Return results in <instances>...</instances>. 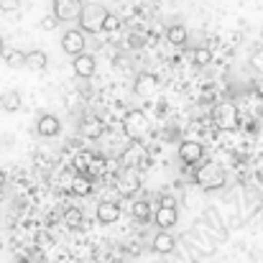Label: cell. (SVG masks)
<instances>
[{
  "mask_svg": "<svg viewBox=\"0 0 263 263\" xmlns=\"http://www.w3.org/2000/svg\"><path fill=\"white\" fill-rule=\"evenodd\" d=\"M107 18V8L100 5V3H85L82 13H80V31L82 33H97L102 31V23Z\"/></svg>",
  "mask_w": 263,
  "mask_h": 263,
  "instance_id": "obj_1",
  "label": "cell"
},
{
  "mask_svg": "<svg viewBox=\"0 0 263 263\" xmlns=\"http://www.w3.org/2000/svg\"><path fill=\"white\" fill-rule=\"evenodd\" d=\"M123 130L130 141H141L146 133H148V118L141 112V110H130L123 120Z\"/></svg>",
  "mask_w": 263,
  "mask_h": 263,
  "instance_id": "obj_2",
  "label": "cell"
},
{
  "mask_svg": "<svg viewBox=\"0 0 263 263\" xmlns=\"http://www.w3.org/2000/svg\"><path fill=\"white\" fill-rule=\"evenodd\" d=\"M197 184L202 186V189H217V186H222L225 184V172H222V166H217V164H204L202 169H197Z\"/></svg>",
  "mask_w": 263,
  "mask_h": 263,
  "instance_id": "obj_3",
  "label": "cell"
},
{
  "mask_svg": "<svg viewBox=\"0 0 263 263\" xmlns=\"http://www.w3.org/2000/svg\"><path fill=\"white\" fill-rule=\"evenodd\" d=\"M82 0H54V15L57 21H77L82 13Z\"/></svg>",
  "mask_w": 263,
  "mask_h": 263,
  "instance_id": "obj_4",
  "label": "cell"
},
{
  "mask_svg": "<svg viewBox=\"0 0 263 263\" xmlns=\"http://www.w3.org/2000/svg\"><path fill=\"white\" fill-rule=\"evenodd\" d=\"M85 46H87L85 33L77 31V28H72V31H67V33L62 36V49H64V54H69V57H80V54H85Z\"/></svg>",
  "mask_w": 263,
  "mask_h": 263,
  "instance_id": "obj_5",
  "label": "cell"
},
{
  "mask_svg": "<svg viewBox=\"0 0 263 263\" xmlns=\"http://www.w3.org/2000/svg\"><path fill=\"white\" fill-rule=\"evenodd\" d=\"M120 164H123L125 169H136V166L146 164V148H143L138 141H133V143L120 154Z\"/></svg>",
  "mask_w": 263,
  "mask_h": 263,
  "instance_id": "obj_6",
  "label": "cell"
},
{
  "mask_svg": "<svg viewBox=\"0 0 263 263\" xmlns=\"http://www.w3.org/2000/svg\"><path fill=\"white\" fill-rule=\"evenodd\" d=\"M202 156H204V148H202V143H197V141H184V143L179 146V159H181L186 166L199 164Z\"/></svg>",
  "mask_w": 263,
  "mask_h": 263,
  "instance_id": "obj_7",
  "label": "cell"
},
{
  "mask_svg": "<svg viewBox=\"0 0 263 263\" xmlns=\"http://www.w3.org/2000/svg\"><path fill=\"white\" fill-rule=\"evenodd\" d=\"M59 130H62V123H59V118L57 115H41L39 120H36V133L39 136H44V138H54V136H59Z\"/></svg>",
  "mask_w": 263,
  "mask_h": 263,
  "instance_id": "obj_8",
  "label": "cell"
},
{
  "mask_svg": "<svg viewBox=\"0 0 263 263\" xmlns=\"http://www.w3.org/2000/svg\"><path fill=\"white\" fill-rule=\"evenodd\" d=\"M72 67H74V74H77V77L89 80V77L95 74V69H97V62H95L92 54H80V57H74Z\"/></svg>",
  "mask_w": 263,
  "mask_h": 263,
  "instance_id": "obj_9",
  "label": "cell"
},
{
  "mask_svg": "<svg viewBox=\"0 0 263 263\" xmlns=\"http://www.w3.org/2000/svg\"><path fill=\"white\" fill-rule=\"evenodd\" d=\"M138 186H141V179H138V172H136V169H125V174L118 179V192H120L123 197H133Z\"/></svg>",
  "mask_w": 263,
  "mask_h": 263,
  "instance_id": "obj_10",
  "label": "cell"
},
{
  "mask_svg": "<svg viewBox=\"0 0 263 263\" xmlns=\"http://www.w3.org/2000/svg\"><path fill=\"white\" fill-rule=\"evenodd\" d=\"M215 118H217V123H220V128H235L238 125V110H235V105H220L217 110H215Z\"/></svg>",
  "mask_w": 263,
  "mask_h": 263,
  "instance_id": "obj_11",
  "label": "cell"
},
{
  "mask_svg": "<svg viewBox=\"0 0 263 263\" xmlns=\"http://www.w3.org/2000/svg\"><path fill=\"white\" fill-rule=\"evenodd\" d=\"M176 220H179V210H176V207H159V210H156V215H154V222H156L161 230L174 228Z\"/></svg>",
  "mask_w": 263,
  "mask_h": 263,
  "instance_id": "obj_12",
  "label": "cell"
},
{
  "mask_svg": "<svg viewBox=\"0 0 263 263\" xmlns=\"http://www.w3.org/2000/svg\"><path fill=\"white\" fill-rule=\"evenodd\" d=\"M156 89H159V77H156V74H151V72H141V74H138V80H136V92H138V95L148 97V95H154Z\"/></svg>",
  "mask_w": 263,
  "mask_h": 263,
  "instance_id": "obj_13",
  "label": "cell"
},
{
  "mask_svg": "<svg viewBox=\"0 0 263 263\" xmlns=\"http://www.w3.org/2000/svg\"><path fill=\"white\" fill-rule=\"evenodd\" d=\"M151 246H154L156 253H164V256H166V253H174L176 251V238L169 230H161V233H156V238H154Z\"/></svg>",
  "mask_w": 263,
  "mask_h": 263,
  "instance_id": "obj_14",
  "label": "cell"
},
{
  "mask_svg": "<svg viewBox=\"0 0 263 263\" xmlns=\"http://www.w3.org/2000/svg\"><path fill=\"white\" fill-rule=\"evenodd\" d=\"M118 217H120L118 202H100V204H97V220H100L102 225H110V222H115Z\"/></svg>",
  "mask_w": 263,
  "mask_h": 263,
  "instance_id": "obj_15",
  "label": "cell"
},
{
  "mask_svg": "<svg viewBox=\"0 0 263 263\" xmlns=\"http://www.w3.org/2000/svg\"><path fill=\"white\" fill-rule=\"evenodd\" d=\"M186 240L194 243V251H199V253H204V256H212V253H215V243H207V240L202 238V230H199V228L192 230V233H186Z\"/></svg>",
  "mask_w": 263,
  "mask_h": 263,
  "instance_id": "obj_16",
  "label": "cell"
},
{
  "mask_svg": "<svg viewBox=\"0 0 263 263\" xmlns=\"http://www.w3.org/2000/svg\"><path fill=\"white\" fill-rule=\"evenodd\" d=\"M46 64H49V57H46V51H41V49H33V51H26V64L23 67H28V69H46Z\"/></svg>",
  "mask_w": 263,
  "mask_h": 263,
  "instance_id": "obj_17",
  "label": "cell"
},
{
  "mask_svg": "<svg viewBox=\"0 0 263 263\" xmlns=\"http://www.w3.org/2000/svg\"><path fill=\"white\" fill-rule=\"evenodd\" d=\"M0 107H3L5 112H15V110H21V92H15V89H5V92L0 95Z\"/></svg>",
  "mask_w": 263,
  "mask_h": 263,
  "instance_id": "obj_18",
  "label": "cell"
},
{
  "mask_svg": "<svg viewBox=\"0 0 263 263\" xmlns=\"http://www.w3.org/2000/svg\"><path fill=\"white\" fill-rule=\"evenodd\" d=\"M166 39H169V44H174V46L186 44V28H184L181 23H172V26L166 28Z\"/></svg>",
  "mask_w": 263,
  "mask_h": 263,
  "instance_id": "obj_19",
  "label": "cell"
},
{
  "mask_svg": "<svg viewBox=\"0 0 263 263\" xmlns=\"http://www.w3.org/2000/svg\"><path fill=\"white\" fill-rule=\"evenodd\" d=\"M3 57H5V64L13 67V69L26 64V51H18V49H3Z\"/></svg>",
  "mask_w": 263,
  "mask_h": 263,
  "instance_id": "obj_20",
  "label": "cell"
},
{
  "mask_svg": "<svg viewBox=\"0 0 263 263\" xmlns=\"http://www.w3.org/2000/svg\"><path fill=\"white\" fill-rule=\"evenodd\" d=\"M204 220H212V233H215V240H228V230H225L222 220H220V222L215 220V210H207V212H204Z\"/></svg>",
  "mask_w": 263,
  "mask_h": 263,
  "instance_id": "obj_21",
  "label": "cell"
},
{
  "mask_svg": "<svg viewBox=\"0 0 263 263\" xmlns=\"http://www.w3.org/2000/svg\"><path fill=\"white\" fill-rule=\"evenodd\" d=\"M133 217L138 220V222H146V220H151V204L148 202H133Z\"/></svg>",
  "mask_w": 263,
  "mask_h": 263,
  "instance_id": "obj_22",
  "label": "cell"
},
{
  "mask_svg": "<svg viewBox=\"0 0 263 263\" xmlns=\"http://www.w3.org/2000/svg\"><path fill=\"white\" fill-rule=\"evenodd\" d=\"M72 192H74L77 197H89V194H92V184H89V179H85V176L74 179V181H72Z\"/></svg>",
  "mask_w": 263,
  "mask_h": 263,
  "instance_id": "obj_23",
  "label": "cell"
},
{
  "mask_svg": "<svg viewBox=\"0 0 263 263\" xmlns=\"http://www.w3.org/2000/svg\"><path fill=\"white\" fill-rule=\"evenodd\" d=\"M64 222H67L69 228H80V225H82V210H80V207H67Z\"/></svg>",
  "mask_w": 263,
  "mask_h": 263,
  "instance_id": "obj_24",
  "label": "cell"
},
{
  "mask_svg": "<svg viewBox=\"0 0 263 263\" xmlns=\"http://www.w3.org/2000/svg\"><path fill=\"white\" fill-rule=\"evenodd\" d=\"M210 62H212V51H210L207 46L194 49V64H197V67H207Z\"/></svg>",
  "mask_w": 263,
  "mask_h": 263,
  "instance_id": "obj_25",
  "label": "cell"
},
{
  "mask_svg": "<svg viewBox=\"0 0 263 263\" xmlns=\"http://www.w3.org/2000/svg\"><path fill=\"white\" fill-rule=\"evenodd\" d=\"M92 159H95V156H92V154H89V151H82V154H80V156H77V159H74V166H77V169H82V172H85V169H87L89 164H92Z\"/></svg>",
  "mask_w": 263,
  "mask_h": 263,
  "instance_id": "obj_26",
  "label": "cell"
},
{
  "mask_svg": "<svg viewBox=\"0 0 263 263\" xmlns=\"http://www.w3.org/2000/svg\"><path fill=\"white\" fill-rule=\"evenodd\" d=\"M57 26H59V21H57V15H54V13H49V15H44V18H41V28H44V31H54Z\"/></svg>",
  "mask_w": 263,
  "mask_h": 263,
  "instance_id": "obj_27",
  "label": "cell"
},
{
  "mask_svg": "<svg viewBox=\"0 0 263 263\" xmlns=\"http://www.w3.org/2000/svg\"><path fill=\"white\" fill-rule=\"evenodd\" d=\"M118 18L112 15V13H107V18H105V23H102V31H118Z\"/></svg>",
  "mask_w": 263,
  "mask_h": 263,
  "instance_id": "obj_28",
  "label": "cell"
},
{
  "mask_svg": "<svg viewBox=\"0 0 263 263\" xmlns=\"http://www.w3.org/2000/svg\"><path fill=\"white\" fill-rule=\"evenodd\" d=\"M18 5H21V0H0V10H5V13L15 10Z\"/></svg>",
  "mask_w": 263,
  "mask_h": 263,
  "instance_id": "obj_29",
  "label": "cell"
},
{
  "mask_svg": "<svg viewBox=\"0 0 263 263\" xmlns=\"http://www.w3.org/2000/svg\"><path fill=\"white\" fill-rule=\"evenodd\" d=\"M251 64H253V69L263 72V51H256V54L251 57Z\"/></svg>",
  "mask_w": 263,
  "mask_h": 263,
  "instance_id": "obj_30",
  "label": "cell"
},
{
  "mask_svg": "<svg viewBox=\"0 0 263 263\" xmlns=\"http://www.w3.org/2000/svg\"><path fill=\"white\" fill-rule=\"evenodd\" d=\"M161 207H176V199L174 197H169V194H166V197H161Z\"/></svg>",
  "mask_w": 263,
  "mask_h": 263,
  "instance_id": "obj_31",
  "label": "cell"
},
{
  "mask_svg": "<svg viewBox=\"0 0 263 263\" xmlns=\"http://www.w3.org/2000/svg\"><path fill=\"white\" fill-rule=\"evenodd\" d=\"M256 92H258V95H263V80H258V82H256Z\"/></svg>",
  "mask_w": 263,
  "mask_h": 263,
  "instance_id": "obj_32",
  "label": "cell"
},
{
  "mask_svg": "<svg viewBox=\"0 0 263 263\" xmlns=\"http://www.w3.org/2000/svg\"><path fill=\"white\" fill-rule=\"evenodd\" d=\"M3 186H5V172L0 169V189H3Z\"/></svg>",
  "mask_w": 263,
  "mask_h": 263,
  "instance_id": "obj_33",
  "label": "cell"
},
{
  "mask_svg": "<svg viewBox=\"0 0 263 263\" xmlns=\"http://www.w3.org/2000/svg\"><path fill=\"white\" fill-rule=\"evenodd\" d=\"M3 49H5V44H3V36H0V54H3Z\"/></svg>",
  "mask_w": 263,
  "mask_h": 263,
  "instance_id": "obj_34",
  "label": "cell"
},
{
  "mask_svg": "<svg viewBox=\"0 0 263 263\" xmlns=\"http://www.w3.org/2000/svg\"><path fill=\"white\" fill-rule=\"evenodd\" d=\"M0 199H3V189H0Z\"/></svg>",
  "mask_w": 263,
  "mask_h": 263,
  "instance_id": "obj_35",
  "label": "cell"
},
{
  "mask_svg": "<svg viewBox=\"0 0 263 263\" xmlns=\"http://www.w3.org/2000/svg\"><path fill=\"white\" fill-rule=\"evenodd\" d=\"M261 39H263V28H261Z\"/></svg>",
  "mask_w": 263,
  "mask_h": 263,
  "instance_id": "obj_36",
  "label": "cell"
},
{
  "mask_svg": "<svg viewBox=\"0 0 263 263\" xmlns=\"http://www.w3.org/2000/svg\"><path fill=\"white\" fill-rule=\"evenodd\" d=\"M18 263H28V261H18Z\"/></svg>",
  "mask_w": 263,
  "mask_h": 263,
  "instance_id": "obj_37",
  "label": "cell"
}]
</instances>
